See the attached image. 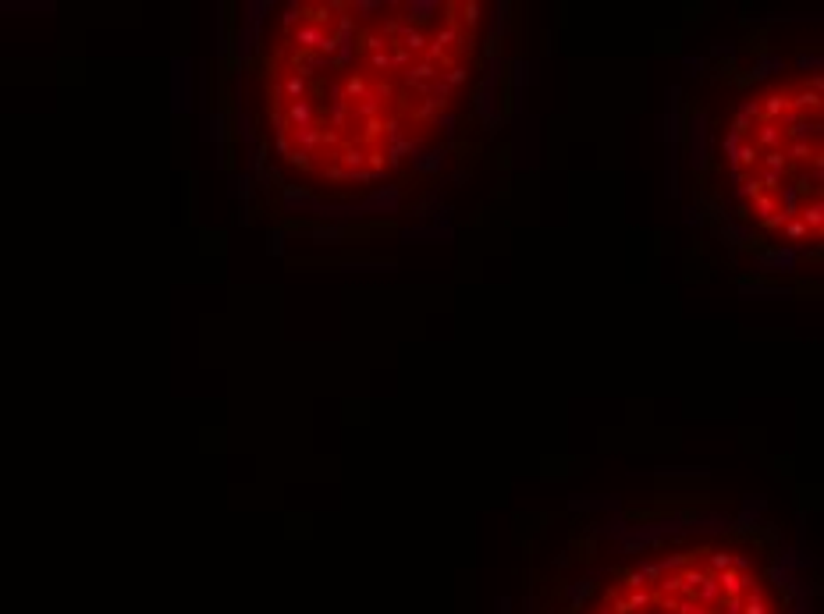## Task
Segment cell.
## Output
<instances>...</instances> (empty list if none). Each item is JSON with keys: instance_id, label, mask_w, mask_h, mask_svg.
<instances>
[{"instance_id": "obj_1", "label": "cell", "mask_w": 824, "mask_h": 614, "mask_svg": "<svg viewBox=\"0 0 824 614\" xmlns=\"http://www.w3.org/2000/svg\"><path fill=\"white\" fill-rule=\"evenodd\" d=\"M622 603H626L629 614H636V610H643V607L654 603V593H650V589H633L629 596H622Z\"/></svg>"}, {"instance_id": "obj_4", "label": "cell", "mask_w": 824, "mask_h": 614, "mask_svg": "<svg viewBox=\"0 0 824 614\" xmlns=\"http://www.w3.org/2000/svg\"><path fill=\"white\" fill-rule=\"evenodd\" d=\"M593 614H612V607H597Z\"/></svg>"}, {"instance_id": "obj_3", "label": "cell", "mask_w": 824, "mask_h": 614, "mask_svg": "<svg viewBox=\"0 0 824 614\" xmlns=\"http://www.w3.org/2000/svg\"><path fill=\"white\" fill-rule=\"evenodd\" d=\"M803 220H806V224H813V231H817V228H820V203H813V206L806 203V206H803Z\"/></svg>"}, {"instance_id": "obj_2", "label": "cell", "mask_w": 824, "mask_h": 614, "mask_svg": "<svg viewBox=\"0 0 824 614\" xmlns=\"http://www.w3.org/2000/svg\"><path fill=\"white\" fill-rule=\"evenodd\" d=\"M729 565H732V554H725V550H710V554H707V572H710V575L725 572Z\"/></svg>"}]
</instances>
